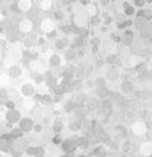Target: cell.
Masks as SVG:
<instances>
[{
    "label": "cell",
    "instance_id": "obj_1",
    "mask_svg": "<svg viewBox=\"0 0 152 157\" xmlns=\"http://www.w3.org/2000/svg\"><path fill=\"white\" fill-rule=\"evenodd\" d=\"M103 136H105V131H103V126L100 123L95 122L92 131L87 133V138H89L90 144H99V142H103Z\"/></svg>",
    "mask_w": 152,
    "mask_h": 157
},
{
    "label": "cell",
    "instance_id": "obj_2",
    "mask_svg": "<svg viewBox=\"0 0 152 157\" xmlns=\"http://www.w3.org/2000/svg\"><path fill=\"white\" fill-rule=\"evenodd\" d=\"M30 147L28 145V142L25 140H22V138H19V140H15L12 142V145H10V151L15 154V156H21L22 153H25L27 148Z\"/></svg>",
    "mask_w": 152,
    "mask_h": 157
},
{
    "label": "cell",
    "instance_id": "obj_3",
    "mask_svg": "<svg viewBox=\"0 0 152 157\" xmlns=\"http://www.w3.org/2000/svg\"><path fill=\"white\" fill-rule=\"evenodd\" d=\"M33 27H34V21H33L31 18H22V19L19 21L18 30H19V33L27 36V34H30V33H33Z\"/></svg>",
    "mask_w": 152,
    "mask_h": 157
},
{
    "label": "cell",
    "instance_id": "obj_4",
    "mask_svg": "<svg viewBox=\"0 0 152 157\" xmlns=\"http://www.w3.org/2000/svg\"><path fill=\"white\" fill-rule=\"evenodd\" d=\"M61 148H62L63 153L72 154L75 150L78 148L77 147V138H67V140H63L62 144H61Z\"/></svg>",
    "mask_w": 152,
    "mask_h": 157
},
{
    "label": "cell",
    "instance_id": "obj_5",
    "mask_svg": "<svg viewBox=\"0 0 152 157\" xmlns=\"http://www.w3.org/2000/svg\"><path fill=\"white\" fill-rule=\"evenodd\" d=\"M40 27H42V31L46 33V36L52 34V33L56 31V25H55L53 18H46V19H43L42 24H40Z\"/></svg>",
    "mask_w": 152,
    "mask_h": 157
},
{
    "label": "cell",
    "instance_id": "obj_6",
    "mask_svg": "<svg viewBox=\"0 0 152 157\" xmlns=\"http://www.w3.org/2000/svg\"><path fill=\"white\" fill-rule=\"evenodd\" d=\"M18 124H19L18 128L22 132H31V131H34L36 122H34L31 117H22V119H21V122H19Z\"/></svg>",
    "mask_w": 152,
    "mask_h": 157
},
{
    "label": "cell",
    "instance_id": "obj_7",
    "mask_svg": "<svg viewBox=\"0 0 152 157\" xmlns=\"http://www.w3.org/2000/svg\"><path fill=\"white\" fill-rule=\"evenodd\" d=\"M37 42H38V37H37V34L33 31V33H30V34H27L24 39H22V44H24V48L25 49H31V48H34L37 44Z\"/></svg>",
    "mask_w": 152,
    "mask_h": 157
},
{
    "label": "cell",
    "instance_id": "obj_8",
    "mask_svg": "<svg viewBox=\"0 0 152 157\" xmlns=\"http://www.w3.org/2000/svg\"><path fill=\"white\" fill-rule=\"evenodd\" d=\"M134 135H146L148 133V124L142 120H137L133 123V128H132Z\"/></svg>",
    "mask_w": 152,
    "mask_h": 157
},
{
    "label": "cell",
    "instance_id": "obj_9",
    "mask_svg": "<svg viewBox=\"0 0 152 157\" xmlns=\"http://www.w3.org/2000/svg\"><path fill=\"white\" fill-rule=\"evenodd\" d=\"M72 102L75 104V107H86V102H87V95L84 92H78V94H72Z\"/></svg>",
    "mask_w": 152,
    "mask_h": 157
},
{
    "label": "cell",
    "instance_id": "obj_10",
    "mask_svg": "<svg viewBox=\"0 0 152 157\" xmlns=\"http://www.w3.org/2000/svg\"><path fill=\"white\" fill-rule=\"evenodd\" d=\"M19 92L24 96H27V98L34 96L36 95V86L33 83H24V85H21V87H19Z\"/></svg>",
    "mask_w": 152,
    "mask_h": 157
},
{
    "label": "cell",
    "instance_id": "obj_11",
    "mask_svg": "<svg viewBox=\"0 0 152 157\" xmlns=\"http://www.w3.org/2000/svg\"><path fill=\"white\" fill-rule=\"evenodd\" d=\"M86 108H87V111L98 113L100 110V99L99 98H89L87 102H86Z\"/></svg>",
    "mask_w": 152,
    "mask_h": 157
},
{
    "label": "cell",
    "instance_id": "obj_12",
    "mask_svg": "<svg viewBox=\"0 0 152 157\" xmlns=\"http://www.w3.org/2000/svg\"><path fill=\"white\" fill-rule=\"evenodd\" d=\"M6 122L10 123V124H15V123L21 122V114H19V111L16 108L15 110H8V113H6Z\"/></svg>",
    "mask_w": 152,
    "mask_h": 157
},
{
    "label": "cell",
    "instance_id": "obj_13",
    "mask_svg": "<svg viewBox=\"0 0 152 157\" xmlns=\"http://www.w3.org/2000/svg\"><path fill=\"white\" fill-rule=\"evenodd\" d=\"M68 46H70V40H68L67 36L56 39V42H55V49H56V51H63V52H65V51L68 49Z\"/></svg>",
    "mask_w": 152,
    "mask_h": 157
},
{
    "label": "cell",
    "instance_id": "obj_14",
    "mask_svg": "<svg viewBox=\"0 0 152 157\" xmlns=\"http://www.w3.org/2000/svg\"><path fill=\"white\" fill-rule=\"evenodd\" d=\"M134 42V33L132 30H125L123 37H121V44L123 46H130Z\"/></svg>",
    "mask_w": 152,
    "mask_h": 157
},
{
    "label": "cell",
    "instance_id": "obj_15",
    "mask_svg": "<svg viewBox=\"0 0 152 157\" xmlns=\"http://www.w3.org/2000/svg\"><path fill=\"white\" fill-rule=\"evenodd\" d=\"M114 131H115L117 138H123V140H127V135H128V129L125 128L124 124H121V123L115 124Z\"/></svg>",
    "mask_w": 152,
    "mask_h": 157
},
{
    "label": "cell",
    "instance_id": "obj_16",
    "mask_svg": "<svg viewBox=\"0 0 152 157\" xmlns=\"http://www.w3.org/2000/svg\"><path fill=\"white\" fill-rule=\"evenodd\" d=\"M22 76V68L19 65H10L8 68V77L9 78H18Z\"/></svg>",
    "mask_w": 152,
    "mask_h": 157
},
{
    "label": "cell",
    "instance_id": "obj_17",
    "mask_svg": "<svg viewBox=\"0 0 152 157\" xmlns=\"http://www.w3.org/2000/svg\"><path fill=\"white\" fill-rule=\"evenodd\" d=\"M120 90H121L124 95L133 94V90H134L133 83H132L130 80H123V82H121V85H120Z\"/></svg>",
    "mask_w": 152,
    "mask_h": 157
},
{
    "label": "cell",
    "instance_id": "obj_18",
    "mask_svg": "<svg viewBox=\"0 0 152 157\" xmlns=\"http://www.w3.org/2000/svg\"><path fill=\"white\" fill-rule=\"evenodd\" d=\"M50 126H52V131H53L55 135H59L63 129V120L61 117H56V119H53V122H52Z\"/></svg>",
    "mask_w": 152,
    "mask_h": 157
},
{
    "label": "cell",
    "instance_id": "obj_19",
    "mask_svg": "<svg viewBox=\"0 0 152 157\" xmlns=\"http://www.w3.org/2000/svg\"><path fill=\"white\" fill-rule=\"evenodd\" d=\"M124 117L128 120V122H137V108L128 107V108L125 110Z\"/></svg>",
    "mask_w": 152,
    "mask_h": 157
},
{
    "label": "cell",
    "instance_id": "obj_20",
    "mask_svg": "<svg viewBox=\"0 0 152 157\" xmlns=\"http://www.w3.org/2000/svg\"><path fill=\"white\" fill-rule=\"evenodd\" d=\"M63 56H65V59L68 62H72L77 59V56H78V52H77V49H74V48H68L65 52H63Z\"/></svg>",
    "mask_w": 152,
    "mask_h": 157
},
{
    "label": "cell",
    "instance_id": "obj_21",
    "mask_svg": "<svg viewBox=\"0 0 152 157\" xmlns=\"http://www.w3.org/2000/svg\"><path fill=\"white\" fill-rule=\"evenodd\" d=\"M96 120H93V119H89V117H86V119H83L81 120V131L87 132L89 133L92 131V128H93V124H95Z\"/></svg>",
    "mask_w": 152,
    "mask_h": 157
},
{
    "label": "cell",
    "instance_id": "obj_22",
    "mask_svg": "<svg viewBox=\"0 0 152 157\" xmlns=\"http://www.w3.org/2000/svg\"><path fill=\"white\" fill-rule=\"evenodd\" d=\"M90 145V141L89 138H87V135H83V136H80V138H77V147L80 150H87Z\"/></svg>",
    "mask_w": 152,
    "mask_h": 157
},
{
    "label": "cell",
    "instance_id": "obj_23",
    "mask_svg": "<svg viewBox=\"0 0 152 157\" xmlns=\"http://www.w3.org/2000/svg\"><path fill=\"white\" fill-rule=\"evenodd\" d=\"M120 76H121V73H120V70H118V68H109V70L107 71V76H105V78H107V80H109V82H115Z\"/></svg>",
    "mask_w": 152,
    "mask_h": 157
},
{
    "label": "cell",
    "instance_id": "obj_24",
    "mask_svg": "<svg viewBox=\"0 0 152 157\" xmlns=\"http://www.w3.org/2000/svg\"><path fill=\"white\" fill-rule=\"evenodd\" d=\"M84 9H86V13L89 15L90 18L93 17H98V6L95 5V3H92V2H89L86 6H84Z\"/></svg>",
    "mask_w": 152,
    "mask_h": 157
},
{
    "label": "cell",
    "instance_id": "obj_25",
    "mask_svg": "<svg viewBox=\"0 0 152 157\" xmlns=\"http://www.w3.org/2000/svg\"><path fill=\"white\" fill-rule=\"evenodd\" d=\"M72 113H74V116H75V119L83 120V119H86V117H87V113H89V111H87V108H86V107H77Z\"/></svg>",
    "mask_w": 152,
    "mask_h": 157
},
{
    "label": "cell",
    "instance_id": "obj_26",
    "mask_svg": "<svg viewBox=\"0 0 152 157\" xmlns=\"http://www.w3.org/2000/svg\"><path fill=\"white\" fill-rule=\"evenodd\" d=\"M109 95H111V92H109V89H108V87H100V89H96V98H99L100 101L108 99Z\"/></svg>",
    "mask_w": 152,
    "mask_h": 157
},
{
    "label": "cell",
    "instance_id": "obj_27",
    "mask_svg": "<svg viewBox=\"0 0 152 157\" xmlns=\"http://www.w3.org/2000/svg\"><path fill=\"white\" fill-rule=\"evenodd\" d=\"M61 56L58 55V53H53V55H50V58H49V65L52 67V68H59L61 67Z\"/></svg>",
    "mask_w": 152,
    "mask_h": 157
},
{
    "label": "cell",
    "instance_id": "obj_28",
    "mask_svg": "<svg viewBox=\"0 0 152 157\" xmlns=\"http://www.w3.org/2000/svg\"><path fill=\"white\" fill-rule=\"evenodd\" d=\"M140 154L143 157L152 156V142H145V144L140 145Z\"/></svg>",
    "mask_w": 152,
    "mask_h": 157
},
{
    "label": "cell",
    "instance_id": "obj_29",
    "mask_svg": "<svg viewBox=\"0 0 152 157\" xmlns=\"http://www.w3.org/2000/svg\"><path fill=\"white\" fill-rule=\"evenodd\" d=\"M123 8H124V15L127 18L136 15V9H134V6L133 5H130L128 2H123Z\"/></svg>",
    "mask_w": 152,
    "mask_h": 157
},
{
    "label": "cell",
    "instance_id": "obj_30",
    "mask_svg": "<svg viewBox=\"0 0 152 157\" xmlns=\"http://www.w3.org/2000/svg\"><path fill=\"white\" fill-rule=\"evenodd\" d=\"M68 128H70L71 132H80L81 131V120L72 119L71 122H70V124H68Z\"/></svg>",
    "mask_w": 152,
    "mask_h": 157
},
{
    "label": "cell",
    "instance_id": "obj_31",
    "mask_svg": "<svg viewBox=\"0 0 152 157\" xmlns=\"http://www.w3.org/2000/svg\"><path fill=\"white\" fill-rule=\"evenodd\" d=\"M134 150V145L133 142L130 140H124V142H123V147H121V151L124 153V154H128V153H132Z\"/></svg>",
    "mask_w": 152,
    "mask_h": 157
},
{
    "label": "cell",
    "instance_id": "obj_32",
    "mask_svg": "<svg viewBox=\"0 0 152 157\" xmlns=\"http://www.w3.org/2000/svg\"><path fill=\"white\" fill-rule=\"evenodd\" d=\"M75 108H77V107H75V104L72 102L71 98H70V99H67V101L63 102V111H67V113H72Z\"/></svg>",
    "mask_w": 152,
    "mask_h": 157
},
{
    "label": "cell",
    "instance_id": "obj_33",
    "mask_svg": "<svg viewBox=\"0 0 152 157\" xmlns=\"http://www.w3.org/2000/svg\"><path fill=\"white\" fill-rule=\"evenodd\" d=\"M107 147H105V145H98V147H96V148L93 150V154H95V156H98V157H105L107 156Z\"/></svg>",
    "mask_w": 152,
    "mask_h": 157
},
{
    "label": "cell",
    "instance_id": "obj_34",
    "mask_svg": "<svg viewBox=\"0 0 152 157\" xmlns=\"http://www.w3.org/2000/svg\"><path fill=\"white\" fill-rule=\"evenodd\" d=\"M16 6H18L19 10L27 12V10H30V9L33 8V3H31V2H18V3H16Z\"/></svg>",
    "mask_w": 152,
    "mask_h": 157
},
{
    "label": "cell",
    "instance_id": "obj_35",
    "mask_svg": "<svg viewBox=\"0 0 152 157\" xmlns=\"http://www.w3.org/2000/svg\"><path fill=\"white\" fill-rule=\"evenodd\" d=\"M40 102H42V105H52L53 104V96L49 95V94L42 95L40 96Z\"/></svg>",
    "mask_w": 152,
    "mask_h": 157
},
{
    "label": "cell",
    "instance_id": "obj_36",
    "mask_svg": "<svg viewBox=\"0 0 152 157\" xmlns=\"http://www.w3.org/2000/svg\"><path fill=\"white\" fill-rule=\"evenodd\" d=\"M107 62L108 64H120V58H118V55L117 53H109L107 56Z\"/></svg>",
    "mask_w": 152,
    "mask_h": 157
},
{
    "label": "cell",
    "instance_id": "obj_37",
    "mask_svg": "<svg viewBox=\"0 0 152 157\" xmlns=\"http://www.w3.org/2000/svg\"><path fill=\"white\" fill-rule=\"evenodd\" d=\"M63 18H65V12L62 9H56L53 12V21H63Z\"/></svg>",
    "mask_w": 152,
    "mask_h": 157
},
{
    "label": "cell",
    "instance_id": "obj_38",
    "mask_svg": "<svg viewBox=\"0 0 152 157\" xmlns=\"http://www.w3.org/2000/svg\"><path fill=\"white\" fill-rule=\"evenodd\" d=\"M95 86H96V89L107 87V78L105 77H96L95 78Z\"/></svg>",
    "mask_w": 152,
    "mask_h": 157
},
{
    "label": "cell",
    "instance_id": "obj_39",
    "mask_svg": "<svg viewBox=\"0 0 152 157\" xmlns=\"http://www.w3.org/2000/svg\"><path fill=\"white\" fill-rule=\"evenodd\" d=\"M52 6H53V3L49 2V0H47V2H40V9H42V10H50Z\"/></svg>",
    "mask_w": 152,
    "mask_h": 157
},
{
    "label": "cell",
    "instance_id": "obj_40",
    "mask_svg": "<svg viewBox=\"0 0 152 157\" xmlns=\"http://www.w3.org/2000/svg\"><path fill=\"white\" fill-rule=\"evenodd\" d=\"M133 6H134V8L143 9L145 6H146V0H134V2H133Z\"/></svg>",
    "mask_w": 152,
    "mask_h": 157
},
{
    "label": "cell",
    "instance_id": "obj_41",
    "mask_svg": "<svg viewBox=\"0 0 152 157\" xmlns=\"http://www.w3.org/2000/svg\"><path fill=\"white\" fill-rule=\"evenodd\" d=\"M90 22H92V25H93V27H96V25H100V24H102V19H100V18H99V15H98V17L90 18Z\"/></svg>",
    "mask_w": 152,
    "mask_h": 157
},
{
    "label": "cell",
    "instance_id": "obj_42",
    "mask_svg": "<svg viewBox=\"0 0 152 157\" xmlns=\"http://www.w3.org/2000/svg\"><path fill=\"white\" fill-rule=\"evenodd\" d=\"M5 107L8 108V110H15V101H12V99H8L6 102H5Z\"/></svg>",
    "mask_w": 152,
    "mask_h": 157
},
{
    "label": "cell",
    "instance_id": "obj_43",
    "mask_svg": "<svg viewBox=\"0 0 152 157\" xmlns=\"http://www.w3.org/2000/svg\"><path fill=\"white\" fill-rule=\"evenodd\" d=\"M62 138H61V135H55L53 140H52V142H53V145H61L62 144Z\"/></svg>",
    "mask_w": 152,
    "mask_h": 157
},
{
    "label": "cell",
    "instance_id": "obj_44",
    "mask_svg": "<svg viewBox=\"0 0 152 157\" xmlns=\"http://www.w3.org/2000/svg\"><path fill=\"white\" fill-rule=\"evenodd\" d=\"M111 42H112V43H121V36L111 34Z\"/></svg>",
    "mask_w": 152,
    "mask_h": 157
},
{
    "label": "cell",
    "instance_id": "obj_45",
    "mask_svg": "<svg viewBox=\"0 0 152 157\" xmlns=\"http://www.w3.org/2000/svg\"><path fill=\"white\" fill-rule=\"evenodd\" d=\"M42 131H43V126H42V124H36V126H34V132L42 133Z\"/></svg>",
    "mask_w": 152,
    "mask_h": 157
},
{
    "label": "cell",
    "instance_id": "obj_46",
    "mask_svg": "<svg viewBox=\"0 0 152 157\" xmlns=\"http://www.w3.org/2000/svg\"><path fill=\"white\" fill-rule=\"evenodd\" d=\"M84 85H86L87 87H93V86H95V80H87Z\"/></svg>",
    "mask_w": 152,
    "mask_h": 157
},
{
    "label": "cell",
    "instance_id": "obj_47",
    "mask_svg": "<svg viewBox=\"0 0 152 157\" xmlns=\"http://www.w3.org/2000/svg\"><path fill=\"white\" fill-rule=\"evenodd\" d=\"M100 30H102L103 33H107V31H108V27L107 25H102V28H100Z\"/></svg>",
    "mask_w": 152,
    "mask_h": 157
},
{
    "label": "cell",
    "instance_id": "obj_48",
    "mask_svg": "<svg viewBox=\"0 0 152 157\" xmlns=\"http://www.w3.org/2000/svg\"><path fill=\"white\" fill-rule=\"evenodd\" d=\"M58 157H72L71 154H63V156H58Z\"/></svg>",
    "mask_w": 152,
    "mask_h": 157
},
{
    "label": "cell",
    "instance_id": "obj_49",
    "mask_svg": "<svg viewBox=\"0 0 152 157\" xmlns=\"http://www.w3.org/2000/svg\"><path fill=\"white\" fill-rule=\"evenodd\" d=\"M87 157H98V156H95V154L92 153V154H90V156H87Z\"/></svg>",
    "mask_w": 152,
    "mask_h": 157
},
{
    "label": "cell",
    "instance_id": "obj_50",
    "mask_svg": "<svg viewBox=\"0 0 152 157\" xmlns=\"http://www.w3.org/2000/svg\"><path fill=\"white\" fill-rule=\"evenodd\" d=\"M77 157H87V156H84V154H78Z\"/></svg>",
    "mask_w": 152,
    "mask_h": 157
},
{
    "label": "cell",
    "instance_id": "obj_51",
    "mask_svg": "<svg viewBox=\"0 0 152 157\" xmlns=\"http://www.w3.org/2000/svg\"><path fill=\"white\" fill-rule=\"evenodd\" d=\"M149 68H151V70H152V61L149 62Z\"/></svg>",
    "mask_w": 152,
    "mask_h": 157
},
{
    "label": "cell",
    "instance_id": "obj_52",
    "mask_svg": "<svg viewBox=\"0 0 152 157\" xmlns=\"http://www.w3.org/2000/svg\"><path fill=\"white\" fill-rule=\"evenodd\" d=\"M38 157H46V156H38Z\"/></svg>",
    "mask_w": 152,
    "mask_h": 157
},
{
    "label": "cell",
    "instance_id": "obj_53",
    "mask_svg": "<svg viewBox=\"0 0 152 157\" xmlns=\"http://www.w3.org/2000/svg\"><path fill=\"white\" fill-rule=\"evenodd\" d=\"M149 77H151V78H152V74H151V76H149Z\"/></svg>",
    "mask_w": 152,
    "mask_h": 157
},
{
    "label": "cell",
    "instance_id": "obj_54",
    "mask_svg": "<svg viewBox=\"0 0 152 157\" xmlns=\"http://www.w3.org/2000/svg\"><path fill=\"white\" fill-rule=\"evenodd\" d=\"M151 120H152V114H151Z\"/></svg>",
    "mask_w": 152,
    "mask_h": 157
},
{
    "label": "cell",
    "instance_id": "obj_55",
    "mask_svg": "<svg viewBox=\"0 0 152 157\" xmlns=\"http://www.w3.org/2000/svg\"><path fill=\"white\" fill-rule=\"evenodd\" d=\"M121 157H127V156H121Z\"/></svg>",
    "mask_w": 152,
    "mask_h": 157
},
{
    "label": "cell",
    "instance_id": "obj_56",
    "mask_svg": "<svg viewBox=\"0 0 152 157\" xmlns=\"http://www.w3.org/2000/svg\"><path fill=\"white\" fill-rule=\"evenodd\" d=\"M149 157H152V156H149Z\"/></svg>",
    "mask_w": 152,
    "mask_h": 157
}]
</instances>
